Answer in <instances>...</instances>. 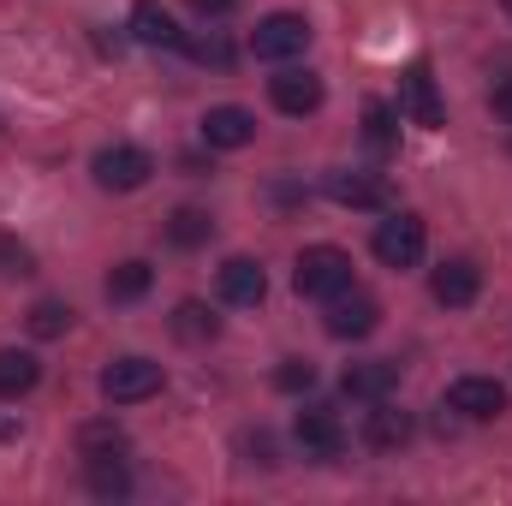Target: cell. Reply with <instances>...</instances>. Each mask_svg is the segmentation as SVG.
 <instances>
[{"label":"cell","instance_id":"cell-1","mask_svg":"<svg viewBox=\"0 0 512 506\" xmlns=\"http://www.w3.org/2000/svg\"><path fill=\"white\" fill-rule=\"evenodd\" d=\"M292 286H298V298H340L352 286V256L340 245H310L292 268Z\"/></svg>","mask_w":512,"mask_h":506},{"label":"cell","instance_id":"cell-2","mask_svg":"<svg viewBox=\"0 0 512 506\" xmlns=\"http://www.w3.org/2000/svg\"><path fill=\"white\" fill-rule=\"evenodd\" d=\"M310 36H316V30H310L304 12H268V18L256 24V36H251V54L280 66V60H298V54L310 48Z\"/></svg>","mask_w":512,"mask_h":506},{"label":"cell","instance_id":"cell-3","mask_svg":"<svg viewBox=\"0 0 512 506\" xmlns=\"http://www.w3.org/2000/svg\"><path fill=\"white\" fill-rule=\"evenodd\" d=\"M90 173H96L102 191H137V185H149L155 161H149V149H137V143H108V149H96Z\"/></svg>","mask_w":512,"mask_h":506},{"label":"cell","instance_id":"cell-4","mask_svg":"<svg viewBox=\"0 0 512 506\" xmlns=\"http://www.w3.org/2000/svg\"><path fill=\"white\" fill-rule=\"evenodd\" d=\"M102 393H108L114 405L155 399V393H161V364H149V358H114V364L102 370Z\"/></svg>","mask_w":512,"mask_h":506},{"label":"cell","instance_id":"cell-5","mask_svg":"<svg viewBox=\"0 0 512 506\" xmlns=\"http://www.w3.org/2000/svg\"><path fill=\"white\" fill-rule=\"evenodd\" d=\"M399 108H405V120H411V126H423V131L447 126V102H441V90H435L429 66H411V72L399 78Z\"/></svg>","mask_w":512,"mask_h":506},{"label":"cell","instance_id":"cell-6","mask_svg":"<svg viewBox=\"0 0 512 506\" xmlns=\"http://www.w3.org/2000/svg\"><path fill=\"white\" fill-rule=\"evenodd\" d=\"M447 411H459V417H471V423H489V417L507 411V387L495 376H459L447 387Z\"/></svg>","mask_w":512,"mask_h":506},{"label":"cell","instance_id":"cell-7","mask_svg":"<svg viewBox=\"0 0 512 506\" xmlns=\"http://www.w3.org/2000/svg\"><path fill=\"white\" fill-rule=\"evenodd\" d=\"M423 221L417 215H387L382 227H376V256H382L387 268H417L423 262Z\"/></svg>","mask_w":512,"mask_h":506},{"label":"cell","instance_id":"cell-8","mask_svg":"<svg viewBox=\"0 0 512 506\" xmlns=\"http://www.w3.org/2000/svg\"><path fill=\"white\" fill-rule=\"evenodd\" d=\"M376 328H382V304H376V298H364V292L328 298V334H334V340H370Z\"/></svg>","mask_w":512,"mask_h":506},{"label":"cell","instance_id":"cell-9","mask_svg":"<svg viewBox=\"0 0 512 506\" xmlns=\"http://www.w3.org/2000/svg\"><path fill=\"white\" fill-rule=\"evenodd\" d=\"M292 441H298L304 459H340V453H346V429H340L334 411H298Z\"/></svg>","mask_w":512,"mask_h":506},{"label":"cell","instance_id":"cell-10","mask_svg":"<svg viewBox=\"0 0 512 506\" xmlns=\"http://www.w3.org/2000/svg\"><path fill=\"white\" fill-rule=\"evenodd\" d=\"M429 292H435V304H447V310H465V304H477V292H483V274H477V262H471V256H453V262H441V268L429 274Z\"/></svg>","mask_w":512,"mask_h":506},{"label":"cell","instance_id":"cell-11","mask_svg":"<svg viewBox=\"0 0 512 506\" xmlns=\"http://www.w3.org/2000/svg\"><path fill=\"white\" fill-rule=\"evenodd\" d=\"M268 96L280 114H316L322 108V78L310 66H286L280 78H268Z\"/></svg>","mask_w":512,"mask_h":506},{"label":"cell","instance_id":"cell-12","mask_svg":"<svg viewBox=\"0 0 512 506\" xmlns=\"http://www.w3.org/2000/svg\"><path fill=\"white\" fill-rule=\"evenodd\" d=\"M131 36L143 48H185V30H179V18L161 0H137L131 6Z\"/></svg>","mask_w":512,"mask_h":506},{"label":"cell","instance_id":"cell-13","mask_svg":"<svg viewBox=\"0 0 512 506\" xmlns=\"http://www.w3.org/2000/svg\"><path fill=\"white\" fill-rule=\"evenodd\" d=\"M251 137H256V114H251V108L221 102V108H209V114H203V143H209V149H245Z\"/></svg>","mask_w":512,"mask_h":506},{"label":"cell","instance_id":"cell-14","mask_svg":"<svg viewBox=\"0 0 512 506\" xmlns=\"http://www.w3.org/2000/svg\"><path fill=\"white\" fill-rule=\"evenodd\" d=\"M322 191H328L334 203H346V209H382V203H387V185H382V179L352 173V167H334V173L322 179Z\"/></svg>","mask_w":512,"mask_h":506},{"label":"cell","instance_id":"cell-15","mask_svg":"<svg viewBox=\"0 0 512 506\" xmlns=\"http://www.w3.org/2000/svg\"><path fill=\"white\" fill-rule=\"evenodd\" d=\"M262 292H268V274L256 268L251 256H227V262H221V298H227V304L251 310V304H262Z\"/></svg>","mask_w":512,"mask_h":506},{"label":"cell","instance_id":"cell-16","mask_svg":"<svg viewBox=\"0 0 512 506\" xmlns=\"http://www.w3.org/2000/svg\"><path fill=\"white\" fill-rule=\"evenodd\" d=\"M340 387H346V399H364V405H376V399H387V393L399 387V364H387V358H370V364H352Z\"/></svg>","mask_w":512,"mask_h":506},{"label":"cell","instance_id":"cell-17","mask_svg":"<svg viewBox=\"0 0 512 506\" xmlns=\"http://www.w3.org/2000/svg\"><path fill=\"white\" fill-rule=\"evenodd\" d=\"M364 441H370L376 453H399V447L411 441V417L393 411L387 399H376V411H370V423H364Z\"/></svg>","mask_w":512,"mask_h":506},{"label":"cell","instance_id":"cell-18","mask_svg":"<svg viewBox=\"0 0 512 506\" xmlns=\"http://www.w3.org/2000/svg\"><path fill=\"white\" fill-rule=\"evenodd\" d=\"M36 381H42V364L30 352H12V346L0 352V399H24Z\"/></svg>","mask_w":512,"mask_h":506},{"label":"cell","instance_id":"cell-19","mask_svg":"<svg viewBox=\"0 0 512 506\" xmlns=\"http://www.w3.org/2000/svg\"><path fill=\"white\" fill-rule=\"evenodd\" d=\"M78 453H84V459H114V453H126V429L108 423V417H102V423H84V429H78Z\"/></svg>","mask_w":512,"mask_h":506},{"label":"cell","instance_id":"cell-20","mask_svg":"<svg viewBox=\"0 0 512 506\" xmlns=\"http://www.w3.org/2000/svg\"><path fill=\"white\" fill-rule=\"evenodd\" d=\"M209 233H215V221H209L203 209H173V221H167V239H173L179 251H197V245H209Z\"/></svg>","mask_w":512,"mask_h":506},{"label":"cell","instance_id":"cell-21","mask_svg":"<svg viewBox=\"0 0 512 506\" xmlns=\"http://www.w3.org/2000/svg\"><path fill=\"white\" fill-rule=\"evenodd\" d=\"M173 334H179L185 346H203V340L221 334V322L209 316V304H179V310H173Z\"/></svg>","mask_w":512,"mask_h":506},{"label":"cell","instance_id":"cell-22","mask_svg":"<svg viewBox=\"0 0 512 506\" xmlns=\"http://www.w3.org/2000/svg\"><path fill=\"white\" fill-rule=\"evenodd\" d=\"M149 280H155L149 262H120V268L108 274V298H114V304H137V298L149 292Z\"/></svg>","mask_w":512,"mask_h":506},{"label":"cell","instance_id":"cell-23","mask_svg":"<svg viewBox=\"0 0 512 506\" xmlns=\"http://www.w3.org/2000/svg\"><path fill=\"white\" fill-rule=\"evenodd\" d=\"M364 143H370V155H393V143H399V131H393V108L387 102H364Z\"/></svg>","mask_w":512,"mask_h":506},{"label":"cell","instance_id":"cell-24","mask_svg":"<svg viewBox=\"0 0 512 506\" xmlns=\"http://www.w3.org/2000/svg\"><path fill=\"white\" fill-rule=\"evenodd\" d=\"M90 489H96L102 501H120V495H131L126 459H120V453H114V459H90Z\"/></svg>","mask_w":512,"mask_h":506},{"label":"cell","instance_id":"cell-25","mask_svg":"<svg viewBox=\"0 0 512 506\" xmlns=\"http://www.w3.org/2000/svg\"><path fill=\"white\" fill-rule=\"evenodd\" d=\"M72 328V304H60V298H42L36 310H30V334L36 340H60Z\"/></svg>","mask_w":512,"mask_h":506},{"label":"cell","instance_id":"cell-26","mask_svg":"<svg viewBox=\"0 0 512 506\" xmlns=\"http://www.w3.org/2000/svg\"><path fill=\"white\" fill-rule=\"evenodd\" d=\"M274 387H280V393H310V387H316V364H304V358H286V364L274 370Z\"/></svg>","mask_w":512,"mask_h":506},{"label":"cell","instance_id":"cell-27","mask_svg":"<svg viewBox=\"0 0 512 506\" xmlns=\"http://www.w3.org/2000/svg\"><path fill=\"white\" fill-rule=\"evenodd\" d=\"M0 274L6 280H24V274H36V256L24 251V245H12V239H0Z\"/></svg>","mask_w":512,"mask_h":506},{"label":"cell","instance_id":"cell-28","mask_svg":"<svg viewBox=\"0 0 512 506\" xmlns=\"http://www.w3.org/2000/svg\"><path fill=\"white\" fill-rule=\"evenodd\" d=\"M185 48H191V60H203V66H227V60H233L227 36H197V42H185Z\"/></svg>","mask_w":512,"mask_h":506},{"label":"cell","instance_id":"cell-29","mask_svg":"<svg viewBox=\"0 0 512 506\" xmlns=\"http://www.w3.org/2000/svg\"><path fill=\"white\" fill-rule=\"evenodd\" d=\"M495 114L512 126V78H501V84H495Z\"/></svg>","mask_w":512,"mask_h":506},{"label":"cell","instance_id":"cell-30","mask_svg":"<svg viewBox=\"0 0 512 506\" xmlns=\"http://www.w3.org/2000/svg\"><path fill=\"white\" fill-rule=\"evenodd\" d=\"M191 6H197V12H209V18H221V12H233L239 0H191Z\"/></svg>","mask_w":512,"mask_h":506},{"label":"cell","instance_id":"cell-31","mask_svg":"<svg viewBox=\"0 0 512 506\" xmlns=\"http://www.w3.org/2000/svg\"><path fill=\"white\" fill-rule=\"evenodd\" d=\"M0 435H12V429H6V423H0Z\"/></svg>","mask_w":512,"mask_h":506},{"label":"cell","instance_id":"cell-32","mask_svg":"<svg viewBox=\"0 0 512 506\" xmlns=\"http://www.w3.org/2000/svg\"><path fill=\"white\" fill-rule=\"evenodd\" d=\"M501 6H507V12H512V0H501Z\"/></svg>","mask_w":512,"mask_h":506}]
</instances>
